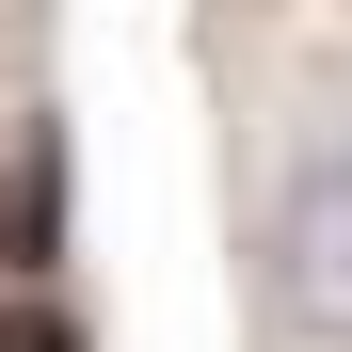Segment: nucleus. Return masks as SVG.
<instances>
[{"label":"nucleus","instance_id":"f257e3e1","mask_svg":"<svg viewBox=\"0 0 352 352\" xmlns=\"http://www.w3.org/2000/svg\"><path fill=\"white\" fill-rule=\"evenodd\" d=\"M272 305L305 352H352V129H320L272 192Z\"/></svg>","mask_w":352,"mask_h":352},{"label":"nucleus","instance_id":"f03ea898","mask_svg":"<svg viewBox=\"0 0 352 352\" xmlns=\"http://www.w3.org/2000/svg\"><path fill=\"white\" fill-rule=\"evenodd\" d=\"M48 272H65V129H16L0 144V288L48 305Z\"/></svg>","mask_w":352,"mask_h":352},{"label":"nucleus","instance_id":"7ed1b4c3","mask_svg":"<svg viewBox=\"0 0 352 352\" xmlns=\"http://www.w3.org/2000/svg\"><path fill=\"white\" fill-rule=\"evenodd\" d=\"M0 352H80V320H65V305H32V288H0Z\"/></svg>","mask_w":352,"mask_h":352}]
</instances>
